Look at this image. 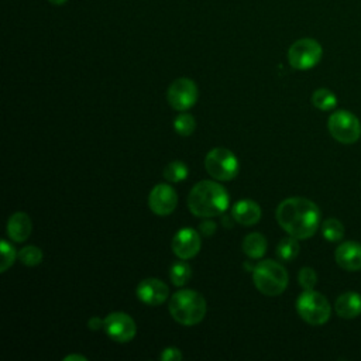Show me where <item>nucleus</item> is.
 <instances>
[{
	"label": "nucleus",
	"instance_id": "obj_1",
	"mask_svg": "<svg viewBox=\"0 0 361 361\" xmlns=\"http://www.w3.org/2000/svg\"><path fill=\"white\" fill-rule=\"evenodd\" d=\"M278 224L298 240L310 238L320 226V210L306 197H288L276 207Z\"/></svg>",
	"mask_w": 361,
	"mask_h": 361
},
{
	"label": "nucleus",
	"instance_id": "obj_2",
	"mask_svg": "<svg viewBox=\"0 0 361 361\" xmlns=\"http://www.w3.org/2000/svg\"><path fill=\"white\" fill-rule=\"evenodd\" d=\"M227 190L214 180H200L189 192L188 207L197 217H213L228 207Z\"/></svg>",
	"mask_w": 361,
	"mask_h": 361
},
{
	"label": "nucleus",
	"instance_id": "obj_3",
	"mask_svg": "<svg viewBox=\"0 0 361 361\" xmlns=\"http://www.w3.org/2000/svg\"><path fill=\"white\" fill-rule=\"evenodd\" d=\"M169 313L183 326L197 324L206 314V300L197 290L180 289L169 299Z\"/></svg>",
	"mask_w": 361,
	"mask_h": 361
},
{
	"label": "nucleus",
	"instance_id": "obj_4",
	"mask_svg": "<svg viewBox=\"0 0 361 361\" xmlns=\"http://www.w3.org/2000/svg\"><path fill=\"white\" fill-rule=\"evenodd\" d=\"M252 281L255 288L267 296H278L288 286V272L276 261L264 259L252 269Z\"/></svg>",
	"mask_w": 361,
	"mask_h": 361
},
{
	"label": "nucleus",
	"instance_id": "obj_5",
	"mask_svg": "<svg viewBox=\"0 0 361 361\" xmlns=\"http://www.w3.org/2000/svg\"><path fill=\"white\" fill-rule=\"evenodd\" d=\"M296 310L299 316L309 324L320 326L330 319L331 307L329 300L313 289L303 290L296 299Z\"/></svg>",
	"mask_w": 361,
	"mask_h": 361
},
{
	"label": "nucleus",
	"instance_id": "obj_6",
	"mask_svg": "<svg viewBox=\"0 0 361 361\" xmlns=\"http://www.w3.org/2000/svg\"><path fill=\"white\" fill-rule=\"evenodd\" d=\"M204 168L216 180H231L238 173V159L227 148L217 147L207 152L204 158Z\"/></svg>",
	"mask_w": 361,
	"mask_h": 361
},
{
	"label": "nucleus",
	"instance_id": "obj_7",
	"mask_svg": "<svg viewBox=\"0 0 361 361\" xmlns=\"http://www.w3.org/2000/svg\"><path fill=\"white\" fill-rule=\"evenodd\" d=\"M327 128L331 137L343 144H353L361 137L360 120L347 110H337L331 113L327 121Z\"/></svg>",
	"mask_w": 361,
	"mask_h": 361
},
{
	"label": "nucleus",
	"instance_id": "obj_8",
	"mask_svg": "<svg viewBox=\"0 0 361 361\" xmlns=\"http://www.w3.org/2000/svg\"><path fill=\"white\" fill-rule=\"evenodd\" d=\"M323 55L322 45L313 38H300L288 49L289 65L298 71H306L316 66Z\"/></svg>",
	"mask_w": 361,
	"mask_h": 361
},
{
	"label": "nucleus",
	"instance_id": "obj_9",
	"mask_svg": "<svg viewBox=\"0 0 361 361\" xmlns=\"http://www.w3.org/2000/svg\"><path fill=\"white\" fill-rule=\"evenodd\" d=\"M199 92L196 83L189 78L175 79L166 92V100L169 106L178 111H183L195 106Z\"/></svg>",
	"mask_w": 361,
	"mask_h": 361
},
{
	"label": "nucleus",
	"instance_id": "obj_10",
	"mask_svg": "<svg viewBox=\"0 0 361 361\" xmlns=\"http://www.w3.org/2000/svg\"><path fill=\"white\" fill-rule=\"evenodd\" d=\"M104 330L111 340L117 343H128L134 338L137 326L130 314L124 312H113L104 319Z\"/></svg>",
	"mask_w": 361,
	"mask_h": 361
},
{
	"label": "nucleus",
	"instance_id": "obj_11",
	"mask_svg": "<svg viewBox=\"0 0 361 361\" xmlns=\"http://www.w3.org/2000/svg\"><path fill=\"white\" fill-rule=\"evenodd\" d=\"M178 204V195L168 183L155 185L148 195V206L157 216L171 214Z\"/></svg>",
	"mask_w": 361,
	"mask_h": 361
},
{
	"label": "nucleus",
	"instance_id": "obj_12",
	"mask_svg": "<svg viewBox=\"0 0 361 361\" xmlns=\"http://www.w3.org/2000/svg\"><path fill=\"white\" fill-rule=\"evenodd\" d=\"M202 238L193 228H180L172 238V251L180 259H189L200 251Z\"/></svg>",
	"mask_w": 361,
	"mask_h": 361
},
{
	"label": "nucleus",
	"instance_id": "obj_13",
	"mask_svg": "<svg viewBox=\"0 0 361 361\" xmlns=\"http://www.w3.org/2000/svg\"><path fill=\"white\" fill-rule=\"evenodd\" d=\"M135 293L141 302H144L149 306H158V305H162L168 299L169 288L161 279L147 278L138 283Z\"/></svg>",
	"mask_w": 361,
	"mask_h": 361
},
{
	"label": "nucleus",
	"instance_id": "obj_14",
	"mask_svg": "<svg viewBox=\"0 0 361 361\" xmlns=\"http://www.w3.org/2000/svg\"><path fill=\"white\" fill-rule=\"evenodd\" d=\"M336 262L345 271L361 269V244L357 241L341 243L334 252Z\"/></svg>",
	"mask_w": 361,
	"mask_h": 361
},
{
	"label": "nucleus",
	"instance_id": "obj_15",
	"mask_svg": "<svg viewBox=\"0 0 361 361\" xmlns=\"http://www.w3.org/2000/svg\"><path fill=\"white\" fill-rule=\"evenodd\" d=\"M231 217L241 226H254L261 219V207L251 199H241L233 206Z\"/></svg>",
	"mask_w": 361,
	"mask_h": 361
},
{
	"label": "nucleus",
	"instance_id": "obj_16",
	"mask_svg": "<svg viewBox=\"0 0 361 361\" xmlns=\"http://www.w3.org/2000/svg\"><path fill=\"white\" fill-rule=\"evenodd\" d=\"M32 231V223L27 213L16 212L7 221V234L16 243L25 241Z\"/></svg>",
	"mask_w": 361,
	"mask_h": 361
},
{
	"label": "nucleus",
	"instance_id": "obj_17",
	"mask_svg": "<svg viewBox=\"0 0 361 361\" xmlns=\"http://www.w3.org/2000/svg\"><path fill=\"white\" fill-rule=\"evenodd\" d=\"M336 313L343 319H354L361 314V295L357 292L341 293L334 303Z\"/></svg>",
	"mask_w": 361,
	"mask_h": 361
},
{
	"label": "nucleus",
	"instance_id": "obj_18",
	"mask_svg": "<svg viewBox=\"0 0 361 361\" xmlns=\"http://www.w3.org/2000/svg\"><path fill=\"white\" fill-rule=\"evenodd\" d=\"M243 251L250 258H261L267 251V240L261 233H250L243 241Z\"/></svg>",
	"mask_w": 361,
	"mask_h": 361
},
{
	"label": "nucleus",
	"instance_id": "obj_19",
	"mask_svg": "<svg viewBox=\"0 0 361 361\" xmlns=\"http://www.w3.org/2000/svg\"><path fill=\"white\" fill-rule=\"evenodd\" d=\"M312 103L314 107H317L319 110H331L333 107H336L337 104V99H336V94L326 89V87H320V89H316L312 94Z\"/></svg>",
	"mask_w": 361,
	"mask_h": 361
},
{
	"label": "nucleus",
	"instance_id": "obj_20",
	"mask_svg": "<svg viewBox=\"0 0 361 361\" xmlns=\"http://www.w3.org/2000/svg\"><path fill=\"white\" fill-rule=\"evenodd\" d=\"M192 276V268L185 261H176L171 265L169 278L175 286H183Z\"/></svg>",
	"mask_w": 361,
	"mask_h": 361
},
{
	"label": "nucleus",
	"instance_id": "obj_21",
	"mask_svg": "<svg viewBox=\"0 0 361 361\" xmlns=\"http://www.w3.org/2000/svg\"><path fill=\"white\" fill-rule=\"evenodd\" d=\"M299 254V243L295 237H285L276 245V255L283 261H292Z\"/></svg>",
	"mask_w": 361,
	"mask_h": 361
},
{
	"label": "nucleus",
	"instance_id": "obj_22",
	"mask_svg": "<svg viewBox=\"0 0 361 361\" xmlns=\"http://www.w3.org/2000/svg\"><path fill=\"white\" fill-rule=\"evenodd\" d=\"M322 234L327 241H340L344 237V226L337 219H326L322 223Z\"/></svg>",
	"mask_w": 361,
	"mask_h": 361
},
{
	"label": "nucleus",
	"instance_id": "obj_23",
	"mask_svg": "<svg viewBox=\"0 0 361 361\" xmlns=\"http://www.w3.org/2000/svg\"><path fill=\"white\" fill-rule=\"evenodd\" d=\"M164 178L169 182H182L188 178V166L180 161H172L165 166Z\"/></svg>",
	"mask_w": 361,
	"mask_h": 361
},
{
	"label": "nucleus",
	"instance_id": "obj_24",
	"mask_svg": "<svg viewBox=\"0 0 361 361\" xmlns=\"http://www.w3.org/2000/svg\"><path fill=\"white\" fill-rule=\"evenodd\" d=\"M195 127H196L195 117L188 113H180L179 116H176V118L173 121L175 131L182 137L190 135L195 131Z\"/></svg>",
	"mask_w": 361,
	"mask_h": 361
},
{
	"label": "nucleus",
	"instance_id": "obj_25",
	"mask_svg": "<svg viewBox=\"0 0 361 361\" xmlns=\"http://www.w3.org/2000/svg\"><path fill=\"white\" fill-rule=\"evenodd\" d=\"M18 259L27 267H35L42 261V251L35 245H27L18 251Z\"/></svg>",
	"mask_w": 361,
	"mask_h": 361
},
{
	"label": "nucleus",
	"instance_id": "obj_26",
	"mask_svg": "<svg viewBox=\"0 0 361 361\" xmlns=\"http://www.w3.org/2000/svg\"><path fill=\"white\" fill-rule=\"evenodd\" d=\"M0 251H1V264H0V272H6L18 258V252H16L14 247L7 243L6 240H1L0 243Z\"/></svg>",
	"mask_w": 361,
	"mask_h": 361
},
{
	"label": "nucleus",
	"instance_id": "obj_27",
	"mask_svg": "<svg viewBox=\"0 0 361 361\" xmlns=\"http://www.w3.org/2000/svg\"><path fill=\"white\" fill-rule=\"evenodd\" d=\"M298 281H299V285L303 288V290H309L314 288L317 282V275L313 268L303 267L298 274Z\"/></svg>",
	"mask_w": 361,
	"mask_h": 361
},
{
	"label": "nucleus",
	"instance_id": "obj_28",
	"mask_svg": "<svg viewBox=\"0 0 361 361\" xmlns=\"http://www.w3.org/2000/svg\"><path fill=\"white\" fill-rule=\"evenodd\" d=\"M159 358L164 360V361H179V360L183 358V355H182V353H180L179 348H176V347H166V348L161 353Z\"/></svg>",
	"mask_w": 361,
	"mask_h": 361
},
{
	"label": "nucleus",
	"instance_id": "obj_29",
	"mask_svg": "<svg viewBox=\"0 0 361 361\" xmlns=\"http://www.w3.org/2000/svg\"><path fill=\"white\" fill-rule=\"evenodd\" d=\"M200 231L203 233V235L210 237L216 231V224L213 221H210V220H206V221H203L200 224Z\"/></svg>",
	"mask_w": 361,
	"mask_h": 361
},
{
	"label": "nucleus",
	"instance_id": "obj_30",
	"mask_svg": "<svg viewBox=\"0 0 361 361\" xmlns=\"http://www.w3.org/2000/svg\"><path fill=\"white\" fill-rule=\"evenodd\" d=\"M87 326H89V329H92V330H99L100 327H104V320H102V319L97 317V316H93V317L87 322Z\"/></svg>",
	"mask_w": 361,
	"mask_h": 361
},
{
	"label": "nucleus",
	"instance_id": "obj_31",
	"mask_svg": "<svg viewBox=\"0 0 361 361\" xmlns=\"http://www.w3.org/2000/svg\"><path fill=\"white\" fill-rule=\"evenodd\" d=\"M72 360H82V361H86V357L79 355V354H71V355L63 357V361H72Z\"/></svg>",
	"mask_w": 361,
	"mask_h": 361
},
{
	"label": "nucleus",
	"instance_id": "obj_32",
	"mask_svg": "<svg viewBox=\"0 0 361 361\" xmlns=\"http://www.w3.org/2000/svg\"><path fill=\"white\" fill-rule=\"evenodd\" d=\"M51 4H54V6H62V4H65L68 0H48Z\"/></svg>",
	"mask_w": 361,
	"mask_h": 361
}]
</instances>
